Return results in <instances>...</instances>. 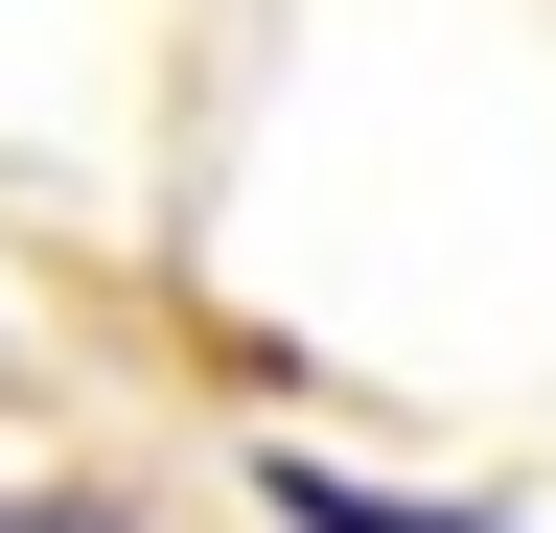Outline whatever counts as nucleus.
I'll return each instance as SVG.
<instances>
[{
	"label": "nucleus",
	"mask_w": 556,
	"mask_h": 533,
	"mask_svg": "<svg viewBox=\"0 0 556 533\" xmlns=\"http://www.w3.org/2000/svg\"><path fill=\"white\" fill-rule=\"evenodd\" d=\"M0 533H93V510H0Z\"/></svg>",
	"instance_id": "obj_2"
},
{
	"label": "nucleus",
	"mask_w": 556,
	"mask_h": 533,
	"mask_svg": "<svg viewBox=\"0 0 556 533\" xmlns=\"http://www.w3.org/2000/svg\"><path fill=\"white\" fill-rule=\"evenodd\" d=\"M278 533H464V510H371L348 464H278Z\"/></svg>",
	"instance_id": "obj_1"
}]
</instances>
